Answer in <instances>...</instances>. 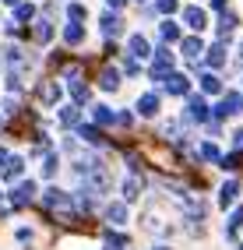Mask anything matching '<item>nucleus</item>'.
<instances>
[{
	"label": "nucleus",
	"instance_id": "9b49d317",
	"mask_svg": "<svg viewBox=\"0 0 243 250\" xmlns=\"http://www.w3.org/2000/svg\"><path fill=\"white\" fill-rule=\"evenodd\" d=\"M183 21H187V28L201 32V28H204V11H201V7H187V11H183Z\"/></svg>",
	"mask_w": 243,
	"mask_h": 250
},
{
	"label": "nucleus",
	"instance_id": "39448f33",
	"mask_svg": "<svg viewBox=\"0 0 243 250\" xmlns=\"http://www.w3.org/2000/svg\"><path fill=\"white\" fill-rule=\"evenodd\" d=\"M162 88H166L169 95H187V88H190V81H187L183 74H169V78H166V85H162Z\"/></svg>",
	"mask_w": 243,
	"mask_h": 250
},
{
	"label": "nucleus",
	"instance_id": "5701e85b",
	"mask_svg": "<svg viewBox=\"0 0 243 250\" xmlns=\"http://www.w3.org/2000/svg\"><path fill=\"white\" fill-rule=\"evenodd\" d=\"M78 134L85 138L88 145H102V134H99V130H95V127H85V124H81V127H78Z\"/></svg>",
	"mask_w": 243,
	"mask_h": 250
},
{
	"label": "nucleus",
	"instance_id": "ddd939ff",
	"mask_svg": "<svg viewBox=\"0 0 243 250\" xmlns=\"http://www.w3.org/2000/svg\"><path fill=\"white\" fill-rule=\"evenodd\" d=\"M92 116H95V124H99V127H109V124L120 120V116L113 113V109H106V106H92Z\"/></svg>",
	"mask_w": 243,
	"mask_h": 250
},
{
	"label": "nucleus",
	"instance_id": "c85d7f7f",
	"mask_svg": "<svg viewBox=\"0 0 243 250\" xmlns=\"http://www.w3.org/2000/svg\"><path fill=\"white\" fill-rule=\"evenodd\" d=\"M201 159H219V148L215 145H201Z\"/></svg>",
	"mask_w": 243,
	"mask_h": 250
},
{
	"label": "nucleus",
	"instance_id": "f3484780",
	"mask_svg": "<svg viewBox=\"0 0 243 250\" xmlns=\"http://www.w3.org/2000/svg\"><path fill=\"white\" fill-rule=\"evenodd\" d=\"M123 197H127V201H138V197H141V180L138 176H131L123 183Z\"/></svg>",
	"mask_w": 243,
	"mask_h": 250
},
{
	"label": "nucleus",
	"instance_id": "f257e3e1",
	"mask_svg": "<svg viewBox=\"0 0 243 250\" xmlns=\"http://www.w3.org/2000/svg\"><path fill=\"white\" fill-rule=\"evenodd\" d=\"M236 113H243V95H236V92H225L222 95V103L215 106V116H236Z\"/></svg>",
	"mask_w": 243,
	"mask_h": 250
},
{
	"label": "nucleus",
	"instance_id": "412c9836",
	"mask_svg": "<svg viewBox=\"0 0 243 250\" xmlns=\"http://www.w3.org/2000/svg\"><path fill=\"white\" fill-rule=\"evenodd\" d=\"M21 166H25V159H18V155H11V162H7V169H4V180H14V176H21Z\"/></svg>",
	"mask_w": 243,
	"mask_h": 250
},
{
	"label": "nucleus",
	"instance_id": "aec40b11",
	"mask_svg": "<svg viewBox=\"0 0 243 250\" xmlns=\"http://www.w3.org/2000/svg\"><path fill=\"white\" fill-rule=\"evenodd\" d=\"M63 39H67V42L74 46V42H81V39H85V32H81V25H78V21H71L67 28H63Z\"/></svg>",
	"mask_w": 243,
	"mask_h": 250
},
{
	"label": "nucleus",
	"instance_id": "f8f14e48",
	"mask_svg": "<svg viewBox=\"0 0 243 250\" xmlns=\"http://www.w3.org/2000/svg\"><path fill=\"white\" fill-rule=\"evenodd\" d=\"M236 194H240V187H236V180H229V183H222V190H219V205H222V208H229V205L236 201Z\"/></svg>",
	"mask_w": 243,
	"mask_h": 250
},
{
	"label": "nucleus",
	"instance_id": "f704fd0d",
	"mask_svg": "<svg viewBox=\"0 0 243 250\" xmlns=\"http://www.w3.org/2000/svg\"><path fill=\"white\" fill-rule=\"evenodd\" d=\"M212 7H225V0H212Z\"/></svg>",
	"mask_w": 243,
	"mask_h": 250
},
{
	"label": "nucleus",
	"instance_id": "2eb2a0df",
	"mask_svg": "<svg viewBox=\"0 0 243 250\" xmlns=\"http://www.w3.org/2000/svg\"><path fill=\"white\" fill-rule=\"evenodd\" d=\"M106 219H109L113 226H123V219H127V208H123L120 201H117V205H109V208H106Z\"/></svg>",
	"mask_w": 243,
	"mask_h": 250
},
{
	"label": "nucleus",
	"instance_id": "c756f323",
	"mask_svg": "<svg viewBox=\"0 0 243 250\" xmlns=\"http://www.w3.org/2000/svg\"><path fill=\"white\" fill-rule=\"evenodd\" d=\"M36 39H39V42H46V39H50V25H46V21H39V28H36Z\"/></svg>",
	"mask_w": 243,
	"mask_h": 250
},
{
	"label": "nucleus",
	"instance_id": "6ab92c4d",
	"mask_svg": "<svg viewBox=\"0 0 243 250\" xmlns=\"http://www.w3.org/2000/svg\"><path fill=\"white\" fill-rule=\"evenodd\" d=\"M201 88H204L208 95H215V92H222V81H219L215 74H201Z\"/></svg>",
	"mask_w": 243,
	"mask_h": 250
},
{
	"label": "nucleus",
	"instance_id": "4be33fe9",
	"mask_svg": "<svg viewBox=\"0 0 243 250\" xmlns=\"http://www.w3.org/2000/svg\"><path fill=\"white\" fill-rule=\"evenodd\" d=\"M240 229H243V208H236V211H233V219H229V226H225V236H236Z\"/></svg>",
	"mask_w": 243,
	"mask_h": 250
},
{
	"label": "nucleus",
	"instance_id": "4c0bfd02",
	"mask_svg": "<svg viewBox=\"0 0 243 250\" xmlns=\"http://www.w3.org/2000/svg\"><path fill=\"white\" fill-rule=\"evenodd\" d=\"M0 201H4V194H0Z\"/></svg>",
	"mask_w": 243,
	"mask_h": 250
},
{
	"label": "nucleus",
	"instance_id": "0eeeda50",
	"mask_svg": "<svg viewBox=\"0 0 243 250\" xmlns=\"http://www.w3.org/2000/svg\"><path fill=\"white\" fill-rule=\"evenodd\" d=\"M39 99H42V103L46 106H53L57 103V99H60V85H57V81H42V85H39V92H36Z\"/></svg>",
	"mask_w": 243,
	"mask_h": 250
},
{
	"label": "nucleus",
	"instance_id": "6e6552de",
	"mask_svg": "<svg viewBox=\"0 0 243 250\" xmlns=\"http://www.w3.org/2000/svg\"><path fill=\"white\" fill-rule=\"evenodd\" d=\"M180 49H183V57H190V60H201V57H204V42H201V39H194V36L183 39Z\"/></svg>",
	"mask_w": 243,
	"mask_h": 250
},
{
	"label": "nucleus",
	"instance_id": "20e7f679",
	"mask_svg": "<svg viewBox=\"0 0 243 250\" xmlns=\"http://www.w3.org/2000/svg\"><path fill=\"white\" fill-rule=\"evenodd\" d=\"M32 197H36V183H32V180H21L18 187H14V205L21 208V205H28V201H32Z\"/></svg>",
	"mask_w": 243,
	"mask_h": 250
},
{
	"label": "nucleus",
	"instance_id": "cd10ccee",
	"mask_svg": "<svg viewBox=\"0 0 243 250\" xmlns=\"http://www.w3.org/2000/svg\"><path fill=\"white\" fill-rule=\"evenodd\" d=\"M57 166H60V159L50 155V159H46V166H42V173H46V176H53V173H57Z\"/></svg>",
	"mask_w": 243,
	"mask_h": 250
},
{
	"label": "nucleus",
	"instance_id": "f03ea898",
	"mask_svg": "<svg viewBox=\"0 0 243 250\" xmlns=\"http://www.w3.org/2000/svg\"><path fill=\"white\" fill-rule=\"evenodd\" d=\"M42 205L50 208V211H71V197L63 194V190H57V187H50L42 194Z\"/></svg>",
	"mask_w": 243,
	"mask_h": 250
},
{
	"label": "nucleus",
	"instance_id": "423d86ee",
	"mask_svg": "<svg viewBox=\"0 0 243 250\" xmlns=\"http://www.w3.org/2000/svg\"><path fill=\"white\" fill-rule=\"evenodd\" d=\"M138 113H141V116H155V113H159V95H155V92H144V95L138 99Z\"/></svg>",
	"mask_w": 243,
	"mask_h": 250
},
{
	"label": "nucleus",
	"instance_id": "bb28decb",
	"mask_svg": "<svg viewBox=\"0 0 243 250\" xmlns=\"http://www.w3.org/2000/svg\"><path fill=\"white\" fill-rule=\"evenodd\" d=\"M71 95L78 99V103H88V88H85V85H78V81L71 85Z\"/></svg>",
	"mask_w": 243,
	"mask_h": 250
},
{
	"label": "nucleus",
	"instance_id": "a211bd4d",
	"mask_svg": "<svg viewBox=\"0 0 243 250\" xmlns=\"http://www.w3.org/2000/svg\"><path fill=\"white\" fill-rule=\"evenodd\" d=\"M159 32H162V39H166V42H180V28H176L173 21H162Z\"/></svg>",
	"mask_w": 243,
	"mask_h": 250
},
{
	"label": "nucleus",
	"instance_id": "2f4dec72",
	"mask_svg": "<svg viewBox=\"0 0 243 250\" xmlns=\"http://www.w3.org/2000/svg\"><path fill=\"white\" fill-rule=\"evenodd\" d=\"M159 11H176V0H159Z\"/></svg>",
	"mask_w": 243,
	"mask_h": 250
},
{
	"label": "nucleus",
	"instance_id": "e433bc0d",
	"mask_svg": "<svg viewBox=\"0 0 243 250\" xmlns=\"http://www.w3.org/2000/svg\"><path fill=\"white\" fill-rule=\"evenodd\" d=\"M240 57H243V42H240Z\"/></svg>",
	"mask_w": 243,
	"mask_h": 250
},
{
	"label": "nucleus",
	"instance_id": "7c9ffc66",
	"mask_svg": "<svg viewBox=\"0 0 243 250\" xmlns=\"http://www.w3.org/2000/svg\"><path fill=\"white\" fill-rule=\"evenodd\" d=\"M85 7H81V4H71V21H81V18H85Z\"/></svg>",
	"mask_w": 243,
	"mask_h": 250
},
{
	"label": "nucleus",
	"instance_id": "4468645a",
	"mask_svg": "<svg viewBox=\"0 0 243 250\" xmlns=\"http://www.w3.org/2000/svg\"><path fill=\"white\" fill-rule=\"evenodd\" d=\"M99 85H102L106 92L120 88V71H117V67H106V71H102V81H99Z\"/></svg>",
	"mask_w": 243,
	"mask_h": 250
},
{
	"label": "nucleus",
	"instance_id": "7ed1b4c3",
	"mask_svg": "<svg viewBox=\"0 0 243 250\" xmlns=\"http://www.w3.org/2000/svg\"><path fill=\"white\" fill-rule=\"evenodd\" d=\"M187 120H198V124L208 120V103H204L201 95H190V103H187Z\"/></svg>",
	"mask_w": 243,
	"mask_h": 250
},
{
	"label": "nucleus",
	"instance_id": "393cba45",
	"mask_svg": "<svg viewBox=\"0 0 243 250\" xmlns=\"http://www.w3.org/2000/svg\"><path fill=\"white\" fill-rule=\"evenodd\" d=\"M60 124H63V127H74V124H78V109H74V106L60 109Z\"/></svg>",
	"mask_w": 243,
	"mask_h": 250
},
{
	"label": "nucleus",
	"instance_id": "c9c22d12",
	"mask_svg": "<svg viewBox=\"0 0 243 250\" xmlns=\"http://www.w3.org/2000/svg\"><path fill=\"white\" fill-rule=\"evenodd\" d=\"M4 4H18V0H4Z\"/></svg>",
	"mask_w": 243,
	"mask_h": 250
},
{
	"label": "nucleus",
	"instance_id": "473e14b6",
	"mask_svg": "<svg viewBox=\"0 0 243 250\" xmlns=\"http://www.w3.org/2000/svg\"><path fill=\"white\" fill-rule=\"evenodd\" d=\"M233 145H236V148H243V130H236V134H233Z\"/></svg>",
	"mask_w": 243,
	"mask_h": 250
},
{
	"label": "nucleus",
	"instance_id": "1a4fd4ad",
	"mask_svg": "<svg viewBox=\"0 0 243 250\" xmlns=\"http://www.w3.org/2000/svg\"><path fill=\"white\" fill-rule=\"evenodd\" d=\"M131 57L134 60H144V57H152V46L144 36H131Z\"/></svg>",
	"mask_w": 243,
	"mask_h": 250
},
{
	"label": "nucleus",
	"instance_id": "9d476101",
	"mask_svg": "<svg viewBox=\"0 0 243 250\" xmlns=\"http://www.w3.org/2000/svg\"><path fill=\"white\" fill-rule=\"evenodd\" d=\"M102 36H109V39L123 36V21L117 18V14H106V18H102Z\"/></svg>",
	"mask_w": 243,
	"mask_h": 250
},
{
	"label": "nucleus",
	"instance_id": "dca6fc26",
	"mask_svg": "<svg viewBox=\"0 0 243 250\" xmlns=\"http://www.w3.org/2000/svg\"><path fill=\"white\" fill-rule=\"evenodd\" d=\"M169 67H173V53H169V49H159V53H155V74L169 71Z\"/></svg>",
	"mask_w": 243,
	"mask_h": 250
},
{
	"label": "nucleus",
	"instance_id": "b1692460",
	"mask_svg": "<svg viewBox=\"0 0 243 250\" xmlns=\"http://www.w3.org/2000/svg\"><path fill=\"white\" fill-rule=\"evenodd\" d=\"M208 63H212V67H222V63H225V46L208 49Z\"/></svg>",
	"mask_w": 243,
	"mask_h": 250
},
{
	"label": "nucleus",
	"instance_id": "72a5a7b5",
	"mask_svg": "<svg viewBox=\"0 0 243 250\" xmlns=\"http://www.w3.org/2000/svg\"><path fill=\"white\" fill-rule=\"evenodd\" d=\"M106 4H109V7H123V0H106Z\"/></svg>",
	"mask_w": 243,
	"mask_h": 250
},
{
	"label": "nucleus",
	"instance_id": "a878e982",
	"mask_svg": "<svg viewBox=\"0 0 243 250\" xmlns=\"http://www.w3.org/2000/svg\"><path fill=\"white\" fill-rule=\"evenodd\" d=\"M233 28H236V18H233V14H222V18H219V32H222V36H229Z\"/></svg>",
	"mask_w": 243,
	"mask_h": 250
}]
</instances>
